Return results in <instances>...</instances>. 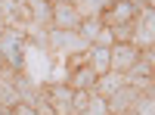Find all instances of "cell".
I'll return each instance as SVG.
<instances>
[{"instance_id": "cell-1", "label": "cell", "mask_w": 155, "mask_h": 115, "mask_svg": "<svg viewBox=\"0 0 155 115\" xmlns=\"http://www.w3.org/2000/svg\"><path fill=\"white\" fill-rule=\"evenodd\" d=\"M0 56H3L6 69L22 72V66H25V28H6L0 34Z\"/></svg>"}, {"instance_id": "cell-2", "label": "cell", "mask_w": 155, "mask_h": 115, "mask_svg": "<svg viewBox=\"0 0 155 115\" xmlns=\"http://www.w3.org/2000/svg\"><path fill=\"white\" fill-rule=\"evenodd\" d=\"M137 6L130 0H112V3L99 12V22L106 25V28H118V25H127V22H137Z\"/></svg>"}, {"instance_id": "cell-3", "label": "cell", "mask_w": 155, "mask_h": 115, "mask_svg": "<svg viewBox=\"0 0 155 115\" xmlns=\"http://www.w3.org/2000/svg\"><path fill=\"white\" fill-rule=\"evenodd\" d=\"M47 44L56 50V53H84V50H90V44L84 41L78 31H59V28H50L47 31Z\"/></svg>"}, {"instance_id": "cell-4", "label": "cell", "mask_w": 155, "mask_h": 115, "mask_svg": "<svg viewBox=\"0 0 155 115\" xmlns=\"http://www.w3.org/2000/svg\"><path fill=\"white\" fill-rule=\"evenodd\" d=\"M137 59H140V47H134L130 41H115L109 47V72L124 75Z\"/></svg>"}, {"instance_id": "cell-5", "label": "cell", "mask_w": 155, "mask_h": 115, "mask_svg": "<svg viewBox=\"0 0 155 115\" xmlns=\"http://www.w3.org/2000/svg\"><path fill=\"white\" fill-rule=\"evenodd\" d=\"M84 16L78 12L74 3H65V0H53V25L50 28H59V31H78L81 28Z\"/></svg>"}, {"instance_id": "cell-6", "label": "cell", "mask_w": 155, "mask_h": 115, "mask_svg": "<svg viewBox=\"0 0 155 115\" xmlns=\"http://www.w3.org/2000/svg\"><path fill=\"white\" fill-rule=\"evenodd\" d=\"M137 100H140V87L137 84H121L112 96H106V109H109V115H121V112L130 109Z\"/></svg>"}, {"instance_id": "cell-7", "label": "cell", "mask_w": 155, "mask_h": 115, "mask_svg": "<svg viewBox=\"0 0 155 115\" xmlns=\"http://www.w3.org/2000/svg\"><path fill=\"white\" fill-rule=\"evenodd\" d=\"M152 34H155V12L152 9H143V19L134 22V37H130V44L134 47H152Z\"/></svg>"}, {"instance_id": "cell-8", "label": "cell", "mask_w": 155, "mask_h": 115, "mask_svg": "<svg viewBox=\"0 0 155 115\" xmlns=\"http://www.w3.org/2000/svg\"><path fill=\"white\" fill-rule=\"evenodd\" d=\"M25 6H28L31 25H41V28L53 25V0H28Z\"/></svg>"}, {"instance_id": "cell-9", "label": "cell", "mask_w": 155, "mask_h": 115, "mask_svg": "<svg viewBox=\"0 0 155 115\" xmlns=\"http://www.w3.org/2000/svg\"><path fill=\"white\" fill-rule=\"evenodd\" d=\"M96 78H99V75L90 69V66H81V69L68 72V87H71V90H93Z\"/></svg>"}, {"instance_id": "cell-10", "label": "cell", "mask_w": 155, "mask_h": 115, "mask_svg": "<svg viewBox=\"0 0 155 115\" xmlns=\"http://www.w3.org/2000/svg\"><path fill=\"white\" fill-rule=\"evenodd\" d=\"M121 84H127V81H124V75H118V72H106V75H99V78H96V84H93V93L106 100V96H112L115 90H118Z\"/></svg>"}, {"instance_id": "cell-11", "label": "cell", "mask_w": 155, "mask_h": 115, "mask_svg": "<svg viewBox=\"0 0 155 115\" xmlns=\"http://www.w3.org/2000/svg\"><path fill=\"white\" fill-rule=\"evenodd\" d=\"M74 115H109V109H106V100H102V96H90V103L81 109V112H74Z\"/></svg>"}, {"instance_id": "cell-12", "label": "cell", "mask_w": 155, "mask_h": 115, "mask_svg": "<svg viewBox=\"0 0 155 115\" xmlns=\"http://www.w3.org/2000/svg\"><path fill=\"white\" fill-rule=\"evenodd\" d=\"M99 25H102V22H99V16H93V19H84V22H81V28H78V34H81L84 41L90 44V41H93V34L99 31Z\"/></svg>"}, {"instance_id": "cell-13", "label": "cell", "mask_w": 155, "mask_h": 115, "mask_svg": "<svg viewBox=\"0 0 155 115\" xmlns=\"http://www.w3.org/2000/svg\"><path fill=\"white\" fill-rule=\"evenodd\" d=\"M93 47H112L115 44V34H112V28H106V25H99V31L93 34V41H90Z\"/></svg>"}, {"instance_id": "cell-14", "label": "cell", "mask_w": 155, "mask_h": 115, "mask_svg": "<svg viewBox=\"0 0 155 115\" xmlns=\"http://www.w3.org/2000/svg\"><path fill=\"white\" fill-rule=\"evenodd\" d=\"M0 112H3V115H37L34 106L22 103V100H19V103H12V106H6V109H0Z\"/></svg>"}, {"instance_id": "cell-15", "label": "cell", "mask_w": 155, "mask_h": 115, "mask_svg": "<svg viewBox=\"0 0 155 115\" xmlns=\"http://www.w3.org/2000/svg\"><path fill=\"white\" fill-rule=\"evenodd\" d=\"M81 66H87V50H84V53H71L68 56V72L81 69Z\"/></svg>"}, {"instance_id": "cell-16", "label": "cell", "mask_w": 155, "mask_h": 115, "mask_svg": "<svg viewBox=\"0 0 155 115\" xmlns=\"http://www.w3.org/2000/svg\"><path fill=\"white\" fill-rule=\"evenodd\" d=\"M6 31V22H3V16H0V34H3Z\"/></svg>"}, {"instance_id": "cell-17", "label": "cell", "mask_w": 155, "mask_h": 115, "mask_svg": "<svg viewBox=\"0 0 155 115\" xmlns=\"http://www.w3.org/2000/svg\"><path fill=\"white\" fill-rule=\"evenodd\" d=\"M3 69H6V62H3V56H0V72H3Z\"/></svg>"}, {"instance_id": "cell-18", "label": "cell", "mask_w": 155, "mask_h": 115, "mask_svg": "<svg viewBox=\"0 0 155 115\" xmlns=\"http://www.w3.org/2000/svg\"><path fill=\"white\" fill-rule=\"evenodd\" d=\"M16 3H19V6H25V3H28V0H16Z\"/></svg>"}, {"instance_id": "cell-19", "label": "cell", "mask_w": 155, "mask_h": 115, "mask_svg": "<svg viewBox=\"0 0 155 115\" xmlns=\"http://www.w3.org/2000/svg\"><path fill=\"white\" fill-rule=\"evenodd\" d=\"M0 115H3V112H0Z\"/></svg>"}]
</instances>
